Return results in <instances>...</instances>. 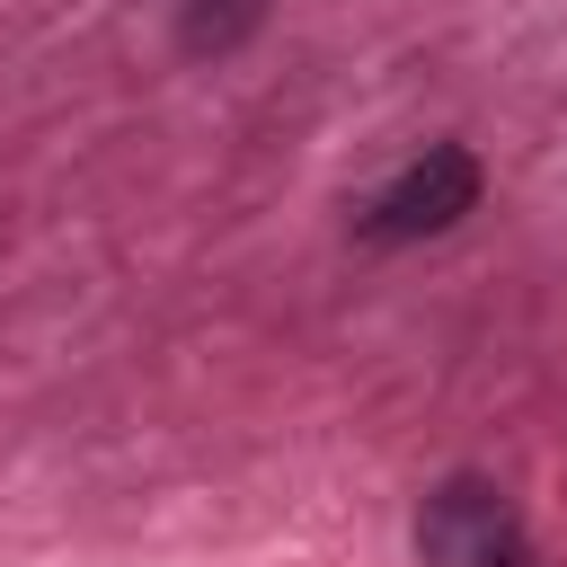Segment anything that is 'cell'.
Returning <instances> with one entry per match:
<instances>
[{"label":"cell","instance_id":"1","mask_svg":"<svg viewBox=\"0 0 567 567\" xmlns=\"http://www.w3.org/2000/svg\"><path fill=\"white\" fill-rule=\"evenodd\" d=\"M416 558L425 567H532V523L496 478H443L416 505Z\"/></svg>","mask_w":567,"mask_h":567},{"label":"cell","instance_id":"2","mask_svg":"<svg viewBox=\"0 0 567 567\" xmlns=\"http://www.w3.org/2000/svg\"><path fill=\"white\" fill-rule=\"evenodd\" d=\"M470 204H478V159H470L461 142H434L425 159H408V168L354 213V230L381 239V248H399V239H434V230H452Z\"/></svg>","mask_w":567,"mask_h":567},{"label":"cell","instance_id":"3","mask_svg":"<svg viewBox=\"0 0 567 567\" xmlns=\"http://www.w3.org/2000/svg\"><path fill=\"white\" fill-rule=\"evenodd\" d=\"M257 9L266 0H177V27H186L195 53H221V44H239L257 27Z\"/></svg>","mask_w":567,"mask_h":567}]
</instances>
